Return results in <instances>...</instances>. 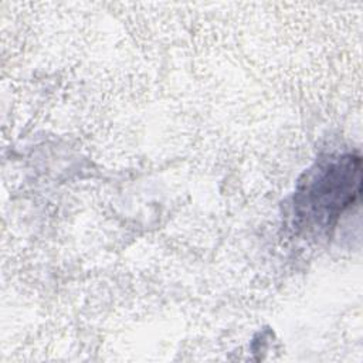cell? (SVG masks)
Instances as JSON below:
<instances>
[{
  "label": "cell",
  "instance_id": "cell-1",
  "mask_svg": "<svg viewBox=\"0 0 363 363\" xmlns=\"http://www.w3.org/2000/svg\"><path fill=\"white\" fill-rule=\"evenodd\" d=\"M360 157L345 155L320 164L296 193L298 216L313 225H330L360 194Z\"/></svg>",
  "mask_w": 363,
  "mask_h": 363
}]
</instances>
